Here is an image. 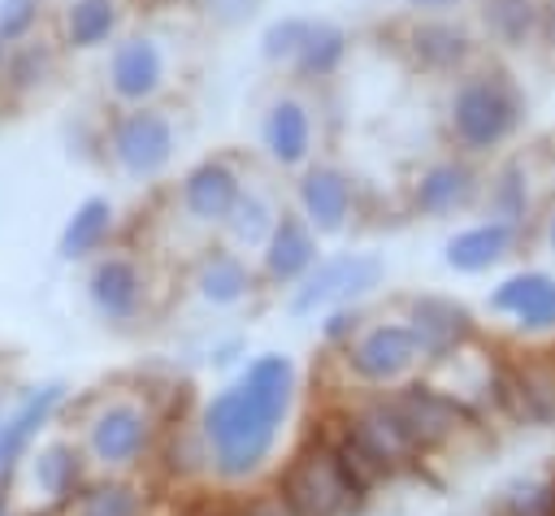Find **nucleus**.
Masks as SVG:
<instances>
[{"mask_svg": "<svg viewBox=\"0 0 555 516\" xmlns=\"http://www.w3.org/2000/svg\"><path fill=\"white\" fill-rule=\"evenodd\" d=\"M295 369L286 356H256L238 386L221 390L204 408L199 434L208 438L212 468L225 481H247L273 455L278 429L291 412Z\"/></svg>", "mask_w": 555, "mask_h": 516, "instance_id": "obj_1", "label": "nucleus"}, {"mask_svg": "<svg viewBox=\"0 0 555 516\" xmlns=\"http://www.w3.org/2000/svg\"><path fill=\"white\" fill-rule=\"evenodd\" d=\"M273 490L286 499V507L295 516H351V512L364 507V494L343 473L330 438H317V442L299 447L282 464Z\"/></svg>", "mask_w": 555, "mask_h": 516, "instance_id": "obj_2", "label": "nucleus"}, {"mask_svg": "<svg viewBox=\"0 0 555 516\" xmlns=\"http://www.w3.org/2000/svg\"><path fill=\"white\" fill-rule=\"evenodd\" d=\"M516 117H520V100H516L512 82H503L499 74L468 78L455 91V104H451V130L473 152L503 143L512 134Z\"/></svg>", "mask_w": 555, "mask_h": 516, "instance_id": "obj_3", "label": "nucleus"}, {"mask_svg": "<svg viewBox=\"0 0 555 516\" xmlns=\"http://www.w3.org/2000/svg\"><path fill=\"white\" fill-rule=\"evenodd\" d=\"M421 343L408 321H382L369 325L347 343V369L364 386H403L421 364Z\"/></svg>", "mask_w": 555, "mask_h": 516, "instance_id": "obj_4", "label": "nucleus"}, {"mask_svg": "<svg viewBox=\"0 0 555 516\" xmlns=\"http://www.w3.org/2000/svg\"><path fill=\"white\" fill-rule=\"evenodd\" d=\"M390 403H395L399 421L408 425V434H412L421 455L447 447L455 434H464L473 425V408L460 395H451V390H442L434 382H403L390 395Z\"/></svg>", "mask_w": 555, "mask_h": 516, "instance_id": "obj_5", "label": "nucleus"}, {"mask_svg": "<svg viewBox=\"0 0 555 516\" xmlns=\"http://www.w3.org/2000/svg\"><path fill=\"white\" fill-rule=\"evenodd\" d=\"M338 425H343V434L364 451V460H369L386 481L421 460V451H416L408 425L399 421L390 395H386V399H373V403H360V408L347 412Z\"/></svg>", "mask_w": 555, "mask_h": 516, "instance_id": "obj_6", "label": "nucleus"}, {"mask_svg": "<svg viewBox=\"0 0 555 516\" xmlns=\"http://www.w3.org/2000/svg\"><path fill=\"white\" fill-rule=\"evenodd\" d=\"M408 325L421 343V356L429 364H447L455 356H464V347L473 343L477 325H473V312L455 299H442V295H421L412 299L408 308Z\"/></svg>", "mask_w": 555, "mask_h": 516, "instance_id": "obj_7", "label": "nucleus"}, {"mask_svg": "<svg viewBox=\"0 0 555 516\" xmlns=\"http://www.w3.org/2000/svg\"><path fill=\"white\" fill-rule=\"evenodd\" d=\"M377 282H382V260L377 256H334V260L317 265V273L295 291L291 312L308 317L325 304H347V299L373 291Z\"/></svg>", "mask_w": 555, "mask_h": 516, "instance_id": "obj_8", "label": "nucleus"}, {"mask_svg": "<svg viewBox=\"0 0 555 516\" xmlns=\"http://www.w3.org/2000/svg\"><path fill=\"white\" fill-rule=\"evenodd\" d=\"M490 312L516 321L525 334H551L555 330V278L542 269L503 278L490 291Z\"/></svg>", "mask_w": 555, "mask_h": 516, "instance_id": "obj_9", "label": "nucleus"}, {"mask_svg": "<svg viewBox=\"0 0 555 516\" xmlns=\"http://www.w3.org/2000/svg\"><path fill=\"white\" fill-rule=\"evenodd\" d=\"M147 434H152V421L139 403H108L95 421H91V455L108 468H126L143 455L147 447Z\"/></svg>", "mask_w": 555, "mask_h": 516, "instance_id": "obj_10", "label": "nucleus"}, {"mask_svg": "<svg viewBox=\"0 0 555 516\" xmlns=\"http://www.w3.org/2000/svg\"><path fill=\"white\" fill-rule=\"evenodd\" d=\"M169 147H173V134H169V121L160 113L139 108L113 126V156L130 173H156L169 160Z\"/></svg>", "mask_w": 555, "mask_h": 516, "instance_id": "obj_11", "label": "nucleus"}, {"mask_svg": "<svg viewBox=\"0 0 555 516\" xmlns=\"http://www.w3.org/2000/svg\"><path fill=\"white\" fill-rule=\"evenodd\" d=\"M182 199H186V208H191L199 221H230V212L238 208L243 195H238V178H234L225 165L208 160V165H199V169L186 178Z\"/></svg>", "mask_w": 555, "mask_h": 516, "instance_id": "obj_12", "label": "nucleus"}, {"mask_svg": "<svg viewBox=\"0 0 555 516\" xmlns=\"http://www.w3.org/2000/svg\"><path fill=\"white\" fill-rule=\"evenodd\" d=\"M507 251H512V221H486L447 243V265L460 273H481L499 265Z\"/></svg>", "mask_w": 555, "mask_h": 516, "instance_id": "obj_13", "label": "nucleus"}, {"mask_svg": "<svg viewBox=\"0 0 555 516\" xmlns=\"http://www.w3.org/2000/svg\"><path fill=\"white\" fill-rule=\"evenodd\" d=\"M317 260V243L308 234V225L299 217H282L269 234V247H264V269L269 278L278 282H295L299 273H308Z\"/></svg>", "mask_w": 555, "mask_h": 516, "instance_id": "obj_14", "label": "nucleus"}, {"mask_svg": "<svg viewBox=\"0 0 555 516\" xmlns=\"http://www.w3.org/2000/svg\"><path fill=\"white\" fill-rule=\"evenodd\" d=\"M299 199H304V212L317 230H338L347 221V208H351V186L338 169H312L304 182H299Z\"/></svg>", "mask_w": 555, "mask_h": 516, "instance_id": "obj_15", "label": "nucleus"}, {"mask_svg": "<svg viewBox=\"0 0 555 516\" xmlns=\"http://www.w3.org/2000/svg\"><path fill=\"white\" fill-rule=\"evenodd\" d=\"M139 295H143V282H139V269L121 256H108L95 265L91 273V299L104 317H130L139 308Z\"/></svg>", "mask_w": 555, "mask_h": 516, "instance_id": "obj_16", "label": "nucleus"}, {"mask_svg": "<svg viewBox=\"0 0 555 516\" xmlns=\"http://www.w3.org/2000/svg\"><path fill=\"white\" fill-rule=\"evenodd\" d=\"M160 82V52L152 39H126L113 52V91L121 100H143Z\"/></svg>", "mask_w": 555, "mask_h": 516, "instance_id": "obj_17", "label": "nucleus"}, {"mask_svg": "<svg viewBox=\"0 0 555 516\" xmlns=\"http://www.w3.org/2000/svg\"><path fill=\"white\" fill-rule=\"evenodd\" d=\"M486 516H555V477L551 473H520L503 481L486 507Z\"/></svg>", "mask_w": 555, "mask_h": 516, "instance_id": "obj_18", "label": "nucleus"}, {"mask_svg": "<svg viewBox=\"0 0 555 516\" xmlns=\"http://www.w3.org/2000/svg\"><path fill=\"white\" fill-rule=\"evenodd\" d=\"M308 113L295 104V100H278L273 108H269V121H264V143H269V152H273V160H282V165H295V160H304V152H308Z\"/></svg>", "mask_w": 555, "mask_h": 516, "instance_id": "obj_19", "label": "nucleus"}, {"mask_svg": "<svg viewBox=\"0 0 555 516\" xmlns=\"http://www.w3.org/2000/svg\"><path fill=\"white\" fill-rule=\"evenodd\" d=\"M56 399H61V386H48V390H39L35 399H26L22 403V412L0 429V477H9V468H13V460L26 451V442H30V434L48 421V412L56 408Z\"/></svg>", "mask_w": 555, "mask_h": 516, "instance_id": "obj_20", "label": "nucleus"}, {"mask_svg": "<svg viewBox=\"0 0 555 516\" xmlns=\"http://www.w3.org/2000/svg\"><path fill=\"white\" fill-rule=\"evenodd\" d=\"M468 195H473V173H468L464 165H455V160L434 165V169L416 182V204H421L425 212H451V208H460Z\"/></svg>", "mask_w": 555, "mask_h": 516, "instance_id": "obj_21", "label": "nucleus"}, {"mask_svg": "<svg viewBox=\"0 0 555 516\" xmlns=\"http://www.w3.org/2000/svg\"><path fill=\"white\" fill-rule=\"evenodd\" d=\"M30 473H35V486H39L52 503H61V499L74 490V481H78V455H74L69 442H52V447H43V451L30 460Z\"/></svg>", "mask_w": 555, "mask_h": 516, "instance_id": "obj_22", "label": "nucleus"}, {"mask_svg": "<svg viewBox=\"0 0 555 516\" xmlns=\"http://www.w3.org/2000/svg\"><path fill=\"white\" fill-rule=\"evenodd\" d=\"M412 52L425 61V65H455L468 56V35L460 26H447V22H425L412 30Z\"/></svg>", "mask_w": 555, "mask_h": 516, "instance_id": "obj_23", "label": "nucleus"}, {"mask_svg": "<svg viewBox=\"0 0 555 516\" xmlns=\"http://www.w3.org/2000/svg\"><path fill=\"white\" fill-rule=\"evenodd\" d=\"M247 286H251V278H247L243 260H234V256H212L199 269V295L208 304H238L247 295Z\"/></svg>", "mask_w": 555, "mask_h": 516, "instance_id": "obj_24", "label": "nucleus"}, {"mask_svg": "<svg viewBox=\"0 0 555 516\" xmlns=\"http://www.w3.org/2000/svg\"><path fill=\"white\" fill-rule=\"evenodd\" d=\"M78 516H143V494L126 481H104L78 499Z\"/></svg>", "mask_w": 555, "mask_h": 516, "instance_id": "obj_25", "label": "nucleus"}, {"mask_svg": "<svg viewBox=\"0 0 555 516\" xmlns=\"http://www.w3.org/2000/svg\"><path fill=\"white\" fill-rule=\"evenodd\" d=\"M113 0H78V4H69V17H65V35H69V43H78V48H91V43H100L108 30H113Z\"/></svg>", "mask_w": 555, "mask_h": 516, "instance_id": "obj_26", "label": "nucleus"}, {"mask_svg": "<svg viewBox=\"0 0 555 516\" xmlns=\"http://www.w3.org/2000/svg\"><path fill=\"white\" fill-rule=\"evenodd\" d=\"M108 217H113L108 199H87V204L78 208V217L69 221V230H65V238H61V251H65V256H82V251H91V247L104 238Z\"/></svg>", "mask_w": 555, "mask_h": 516, "instance_id": "obj_27", "label": "nucleus"}, {"mask_svg": "<svg viewBox=\"0 0 555 516\" xmlns=\"http://www.w3.org/2000/svg\"><path fill=\"white\" fill-rule=\"evenodd\" d=\"M486 22H490V30H494L503 43H520V39L533 30L538 13H533L529 0H490Z\"/></svg>", "mask_w": 555, "mask_h": 516, "instance_id": "obj_28", "label": "nucleus"}, {"mask_svg": "<svg viewBox=\"0 0 555 516\" xmlns=\"http://www.w3.org/2000/svg\"><path fill=\"white\" fill-rule=\"evenodd\" d=\"M338 56H343V35L334 26H308L304 48H299V65L308 74H325V69H334Z\"/></svg>", "mask_w": 555, "mask_h": 516, "instance_id": "obj_29", "label": "nucleus"}, {"mask_svg": "<svg viewBox=\"0 0 555 516\" xmlns=\"http://www.w3.org/2000/svg\"><path fill=\"white\" fill-rule=\"evenodd\" d=\"M230 225H234V234H238V243H260L264 234H273V217H264V204L256 199V195H247V199H238V208L230 212Z\"/></svg>", "mask_w": 555, "mask_h": 516, "instance_id": "obj_30", "label": "nucleus"}, {"mask_svg": "<svg viewBox=\"0 0 555 516\" xmlns=\"http://www.w3.org/2000/svg\"><path fill=\"white\" fill-rule=\"evenodd\" d=\"M304 35H308V22H282V26H273L269 30V56H278V52H299L304 48Z\"/></svg>", "mask_w": 555, "mask_h": 516, "instance_id": "obj_31", "label": "nucleus"}, {"mask_svg": "<svg viewBox=\"0 0 555 516\" xmlns=\"http://www.w3.org/2000/svg\"><path fill=\"white\" fill-rule=\"evenodd\" d=\"M243 516H295V512L286 507V499L278 490H264V494H251L243 503Z\"/></svg>", "mask_w": 555, "mask_h": 516, "instance_id": "obj_32", "label": "nucleus"}, {"mask_svg": "<svg viewBox=\"0 0 555 516\" xmlns=\"http://www.w3.org/2000/svg\"><path fill=\"white\" fill-rule=\"evenodd\" d=\"M26 22H30V0H13V13L0 22V30H4V35H17Z\"/></svg>", "mask_w": 555, "mask_h": 516, "instance_id": "obj_33", "label": "nucleus"}, {"mask_svg": "<svg viewBox=\"0 0 555 516\" xmlns=\"http://www.w3.org/2000/svg\"><path fill=\"white\" fill-rule=\"evenodd\" d=\"M347 330H356V317L351 312H334L330 325H325V338H343Z\"/></svg>", "mask_w": 555, "mask_h": 516, "instance_id": "obj_34", "label": "nucleus"}, {"mask_svg": "<svg viewBox=\"0 0 555 516\" xmlns=\"http://www.w3.org/2000/svg\"><path fill=\"white\" fill-rule=\"evenodd\" d=\"M251 4H256V0H212V9H217L221 17H238V13H251Z\"/></svg>", "mask_w": 555, "mask_h": 516, "instance_id": "obj_35", "label": "nucleus"}, {"mask_svg": "<svg viewBox=\"0 0 555 516\" xmlns=\"http://www.w3.org/2000/svg\"><path fill=\"white\" fill-rule=\"evenodd\" d=\"M191 516H243V507H204V512H191Z\"/></svg>", "mask_w": 555, "mask_h": 516, "instance_id": "obj_36", "label": "nucleus"}, {"mask_svg": "<svg viewBox=\"0 0 555 516\" xmlns=\"http://www.w3.org/2000/svg\"><path fill=\"white\" fill-rule=\"evenodd\" d=\"M421 9H438V4H451V0H416Z\"/></svg>", "mask_w": 555, "mask_h": 516, "instance_id": "obj_37", "label": "nucleus"}, {"mask_svg": "<svg viewBox=\"0 0 555 516\" xmlns=\"http://www.w3.org/2000/svg\"><path fill=\"white\" fill-rule=\"evenodd\" d=\"M551 243H555V217H551Z\"/></svg>", "mask_w": 555, "mask_h": 516, "instance_id": "obj_38", "label": "nucleus"}, {"mask_svg": "<svg viewBox=\"0 0 555 516\" xmlns=\"http://www.w3.org/2000/svg\"><path fill=\"white\" fill-rule=\"evenodd\" d=\"M546 473H551V477H555V464H551V468H546Z\"/></svg>", "mask_w": 555, "mask_h": 516, "instance_id": "obj_39", "label": "nucleus"}]
</instances>
